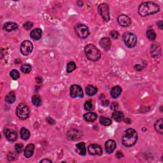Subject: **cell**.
<instances>
[{"mask_svg": "<svg viewBox=\"0 0 163 163\" xmlns=\"http://www.w3.org/2000/svg\"><path fill=\"white\" fill-rule=\"evenodd\" d=\"M160 10L159 6L153 2H144L141 3L139 8L138 13L142 17H146L148 15L158 13Z\"/></svg>", "mask_w": 163, "mask_h": 163, "instance_id": "6da1fadb", "label": "cell"}, {"mask_svg": "<svg viewBox=\"0 0 163 163\" xmlns=\"http://www.w3.org/2000/svg\"><path fill=\"white\" fill-rule=\"evenodd\" d=\"M138 140L137 132L134 129H128L122 138V144L125 147H130L134 145Z\"/></svg>", "mask_w": 163, "mask_h": 163, "instance_id": "7a4b0ae2", "label": "cell"}, {"mask_svg": "<svg viewBox=\"0 0 163 163\" xmlns=\"http://www.w3.org/2000/svg\"><path fill=\"white\" fill-rule=\"evenodd\" d=\"M84 51L86 56L91 61H97L101 58V52L94 45L89 44L85 46Z\"/></svg>", "mask_w": 163, "mask_h": 163, "instance_id": "3957f363", "label": "cell"}, {"mask_svg": "<svg viewBox=\"0 0 163 163\" xmlns=\"http://www.w3.org/2000/svg\"><path fill=\"white\" fill-rule=\"evenodd\" d=\"M123 40L124 44L129 48H133L137 44V38L136 35L131 33H125L123 35Z\"/></svg>", "mask_w": 163, "mask_h": 163, "instance_id": "277c9868", "label": "cell"}, {"mask_svg": "<svg viewBox=\"0 0 163 163\" xmlns=\"http://www.w3.org/2000/svg\"><path fill=\"white\" fill-rule=\"evenodd\" d=\"M16 114L18 117L22 120L27 119L29 116V110L28 107L24 103L19 104L17 107Z\"/></svg>", "mask_w": 163, "mask_h": 163, "instance_id": "5b68a950", "label": "cell"}, {"mask_svg": "<svg viewBox=\"0 0 163 163\" xmlns=\"http://www.w3.org/2000/svg\"><path fill=\"white\" fill-rule=\"evenodd\" d=\"M75 33L79 38L85 39L89 35V30L88 27L84 24H77L75 27Z\"/></svg>", "mask_w": 163, "mask_h": 163, "instance_id": "8992f818", "label": "cell"}, {"mask_svg": "<svg viewBox=\"0 0 163 163\" xmlns=\"http://www.w3.org/2000/svg\"><path fill=\"white\" fill-rule=\"evenodd\" d=\"M98 12L103 17V19L108 22L110 20V12H109V7L108 5L105 3L101 4L98 7Z\"/></svg>", "mask_w": 163, "mask_h": 163, "instance_id": "52a82bcc", "label": "cell"}, {"mask_svg": "<svg viewBox=\"0 0 163 163\" xmlns=\"http://www.w3.org/2000/svg\"><path fill=\"white\" fill-rule=\"evenodd\" d=\"M20 52L24 56H27L33 51V44L29 40L24 41L20 45Z\"/></svg>", "mask_w": 163, "mask_h": 163, "instance_id": "ba28073f", "label": "cell"}, {"mask_svg": "<svg viewBox=\"0 0 163 163\" xmlns=\"http://www.w3.org/2000/svg\"><path fill=\"white\" fill-rule=\"evenodd\" d=\"M70 96L72 98H82L84 96L82 88L78 85H73L70 88Z\"/></svg>", "mask_w": 163, "mask_h": 163, "instance_id": "9c48e42d", "label": "cell"}, {"mask_svg": "<svg viewBox=\"0 0 163 163\" xmlns=\"http://www.w3.org/2000/svg\"><path fill=\"white\" fill-rule=\"evenodd\" d=\"M88 151L91 155H98L102 154L103 150L101 146L97 144H91L88 147Z\"/></svg>", "mask_w": 163, "mask_h": 163, "instance_id": "30bf717a", "label": "cell"}, {"mask_svg": "<svg viewBox=\"0 0 163 163\" xmlns=\"http://www.w3.org/2000/svg\"><path fill=\"white\" fill-rule=\"evenodd\" d=\"M119 24L122 27H128L131 24V20L130 18L125 15H121L117 18Z\"/></svg>", "mask_w": 163, "mask_h": 163, "instance_id": "8fae6325", "label": "cell"}, {"mask_svg": "<svg viewBox=\"0 0 163 163\" xmlns=\"http://www.w3.org/2000/svg\"><path fill=\"white\" fill-rule=\"evenodd\" d=\"M150 53H151L152 57H159L161 56V49L160 45L157 43L153 44L151 46V48H150Z\"/></svg>", "mask_w": 163, "mask_h": 163, "instance_id": "7c38bea8", "label": "cell"}, {"mask_svg": "<svg viewBox=\"0 0 163 163\" xmlns=\"http://www.w3.org/2000/svg\"><path fill=\"white\" fill-rule=\"evenodd\" d=\"M5 135L7 139L10 141H14L17 140V134L16 132L10 129H6L5 130Z\"/></svg>", "mask_w": 163, "mask_h": 163, "instance_id": "4fadbf2b", "label": "cell"}, {"mask_svg": "<svg viewBox=\"0 0 163 163\" xmlns=\"http://www.w3.org/2000/svg\"><path fill=\"white\" fill-rule=\"evenodd\" d=\"M116 148V143L114 140H109L105 143L106 152L108 153H111L114 151Z\"/></svg>", "mask_w": 163, "mask_h": 163, "instance_id": "5bb4252c", "label": "cell"}, {"mask_svg": "<svg viewBox=\"0 0 163 163\" xmlns=\"http://www.w3.org/2000/svg\"><path fill=\"white\" fill-rule=\"evenodd\" d=\"M42 29L40 28H36L31 31V32L30 33V36L32 39L35 40H38L42 37Z\"/></svg>", "mask_w": 163, "mask_h": 163, "instance_id": "9a60e30c", "label": "cell"}, {"mask_svg": "<svg viewBox=\"0 0 163 163\" xmlns=\"http://www.w3.org/2000/svg\"><path fill=\"white\" fill-rule=\"evenodd\" d=\"M34 150H35V145L33 144H29L26 147V149L24 150V155L26 158H29L33 154Z\"/></svg>", "mask_w": 163, "mask_h": 163, "instance_id": "2e32d148", "label": "cell"}, {"mask_svg": "<svg viewBox=\"0 0 163 163\" xmlns=\"http://www.w3.org/2000/svg\"><path fill=\"white\" fill-rule=\"evenodd\" d=\"M100 45L104 50H109L111 46V41L108 38H103L100 40Z\"/></svg>", "mask_w": 163, "mask_h": 163, "instance_id": "e0dca14e", "label": "cell"}, {"mask_svg": "<svg viewBox=\"0 0 163 163\" xmlns=\"http://www.w3.org/2000/svg\"><path fill=\"white\" fill-rule=\"evenodd\" d=\"M67 136L69 139L75 140L79 139L80 135V132H78L77 130H71L70 131H68V133Z\"/></svg>", "mask_w": 163, "mask_h": 163, "instance_id": "ac0fdd59", "label": "cell"}, {"mask_svg": "<svg viewBox=\"0 0 163 163\" xmlns=\"http://www.w3.org/2000/svg\"><path fill=\"white\" fill-rule=\"evenodd\" d=\"M18 27V25L15 23L12 22H8L5 23L3 26V29L6 31L10 32L12 31H14L15 29H16Z\"/></svg>", "mask_w": 163, "mask_h": 163, "instance_id": "d6986e66", "label": "cell"}, {"mask_svg": "<svg viewBox=\"0 0 163 163\" xmlns=\"http://www.w3.org/2000/svg\"><path fill=\"white\" fill-rule=\"evenodd\" d=\"M122 93V89L120 86L117 85V86H115L112 90H111V93H110V94L113 98H117Z\"/></svg>", "mask_w": 163, "mask_h": 163, "instance_id": "ffe728a7", "label": "cell"}, {"mask_svg": "<svg viewBox=\"0 0 163 163\" xmlns=\"http://www.w3.org/2000/svg\"><path fill=\"white\" fill-rule=\"evenodd\" d=\"M98 117L97 114L94 112H88L84 115V118L85 121L87 122H93L96 121Z\"/></svg>", "mask_w": 163, "mask_h": 163, "instance_id": "44dd1931", "label": "cell"}, {"mask_svg": "<svg viewBox=\"0 0 163 163\" xmlns=\"http://www.w3.org/2000/svg\"><path fill=\"white\" fill-rule=\"evenodd\" d=\"M76 151L78 152V153L80 155H85L86 149H85V143L84 142L78 143V144H76Z\"/></svg>", "mask_w": 163, "mask_h": 163, "instance_id": "7402d4cb", "label": "cell"}, {"mask_svg": "<svg viewBox=\"0 0 163 163\" xmlns=\"http://www.w3.org/2000/svg\"><path fill=\"white\" fill-rule=\"evenodd\" d=\"M112 118L117 122H121L124 119V115L121 111H115L112 114Z\"/></svg>", "mask_w": 163, "mask_h": 163, "instance_id": "603a6c76", "label": "cell"}, {"mask_svg": "<svg viewBox=\"0 0 163 163\" xmlns=\"http://www.w3.org/2000/svg\"><path fill=\"white\" fill-rule=\"evenodd\" d=\"M163 120L162 119H161L159 120H158L155 123V130L158 132V133L160 134L163 133Z\"/></svg>", "mask_w": 163, "mask_h": 163, "instance_id": "cb8c5ba5", "label": "cell"}, {"mask_svg": "<svg viewBox=\"0 0 163 163\" xmlns=\"http://www.w3.org/2000/svg\"><path fill=\"white\" fill-rule=\"evenodd\" d=\"M97 91H98L97 88L95 87L93 85H89L87 86V88H86V94L89 96H94V95L97 93Z\"/></svg>", "mask_w": 163, "mask_h": 163, "instance_id": "d4e9b609", "label": "cell"}, {"mask_svg": "<svg viewBox=\"0 0 163 163\" xmlns=\"http://www.w3.org/2000/svg\"><path fill=\"white\" fill-rule=\"evenodd\" d=\"M20 137L24 140H27L29 139V138L30 136V133L29 131L26 129L25 128H22L20 131Z\"/></svg>", "mask_w": 163, "mask_h": 163, "instance_id": "484cf974", "label": "cell"}, {"mask_svg": "<svg viewBox=\"0 0 163 163\" xmlns=\"http://www.w3.org/2000/svg\"><path fill=\"white\" fill-rule=\"evenodd\" d=\"M15 100H16V97H15V94L14 92H10V93L7 95V96L5 97V101L8 103H14L15 102Z\"/></svg>", "mask_w": 163, "mask_h": 163, "instance_id": "4316f807", "label": "cell"}, {"mask_svg": "<svg viewBox=\"0 0 163 163\" xmlns=\"http://www.w3.org/2000/svg\"><path fill=\"white\" fill-rule=\"evenodd\" d=\"M32 103L35 106H40L42 104V100L38 95H35L32 98Z\"/></svg>", "mask_w": 163, "mask_h": 163, "instance_id": "83f0119b", "label": "cell"}, {"mask_svg": "<svg viewBox=\"0 0 163 163\" xmlns=\"http://www.w3.org/2000/svg\"><path fill=\"white\" fill-rule=\"evenodd\" d=\"M100 121L101 124L105 126H108L112 124V120L105 117H101Z\"/></svg>", "mask_w": 163, "mask_h": 163, "instance_id": "f1b7e54d", "label": "cell"}, {"mask_svg": "<svg viewBox=\"0 0 163 163\" xmlns=\"http://www.w3.org/2000/svg\"><path fill=\"white\" fill-rule=\"evenodd\" d=\"M147 36L150 41H153L156 38V34L153 29H149L147 31Z\"/></svg>", "mask_w": 163, "mask_h": 163, "instance_id": "f546056e", "label": "cell"}, {"mask_svg": "<svg viewBox=\"0 0 163 163\" xmlns=\"http://www.w3.org/2000/svg\"><path fill=\"white\" fill-rule=\"evenodd\" d=\"M20 70L24 73H29L31 71V66L29 64H24L21 66Z\"/></svg>", "mask_w": 163, "mask_h": 163, "instance_id": "4dcf8cb0", "label": "cell"}, {"mask_svg": "<svg viewBox=\"0 0 163 163\" xmlns=\"http://www.w3.org/2000/svg\"><path fill=\"white\" fill-rule=\"evenodd\" d=\"M76 64L73 62V61H70V63H68L67 68H66V72L68 73H71L73 71H74L76 69Z\"/></svg>", "mask_w": 163, "mask_h": 163, "instance_id": "1f68e13d", "label": "cell"}, {"mask_svg": "<svg viewBox=\"0 0 163 163\" xmlns=\"http://www.w3.org/2000/svg\"><path fill=\"white\" fill-rule=\"evenodd\" d=\"M84 107L85 109L87 111H90V110H92L93 109V101L91 100H89L85 102V104H84Z\"/></svg>", "mask_w": 163, "mask_h": 163, "instance_id": "d6a6232c", "label": "cell"}, {"mask_svg": "<svg viewBox=\"0 0 163 163\" xmlns=\"http://www.w3.org/2000/svg\"><path fill=\"white\" fill-rule=\"evenodd\" d=\"M10 75L11 76V77L14 79V80H17L19 78L20 76V74L19 72H18L17 70H12L10 73Z\"/></svg>", "mask_w": 163, "mask_h": 163, "instance_id": "836d02e7", "label": "cell"}, {"mask_svg": "<svg viewBox=\"0 0 163 163\" xmlns=\"http://www.w3.org/2000/svg\"><path fill=\"white\" fill-rule=\"evenodd\" d=\"M23 144H20V143H18L16 144L15 146V151H16L17 153H20L21 152L23 151Z\"/></svg>", "mask_w": 163, "mask_h": 163, "instance_id": "e575fe53", "label": "cell"}, {"mask_svg": "<svg viewBox=\"0 0 163 163\" xmlns=\"http://www.w3.org/2000/svg\"><path fill=\"white\" fill-rule=\"evenodd\" d=\"M17 158V155L15 154V153L14 152H9V153L8 154V161H14L15 159H16Z\"/></svg>", "mask_w": 163, "mask_h": 163, "instance_id": "d590c367", "label": "cell"}, {"mask_svg": "<svg viewBox=\"0 0 163 163\" xmlns=\"http://www.w3.org/2000/svg\"><path fill=\"white\" fill-rule=\"evenodd\" d=\"M110 35L113 39H117L119 36V33L118 31H117L114 30L110 32Z\"/></svg>", "mask_w": 163, "mask_h": 163, "instance_id": "8d00e7d4", "label": "cell"}, {"mask_svg": "<svg viewBox=\"0 0 163 163\" xmlns=\"http://www.w3.org/2000/svg\"><path fill=\"white\" fill-rule=\"evenodd\" d=\"M33 24L31 22H26L24 24V28L26 30H29L31 28H32Z\"/></svg>", "mask_w": 163, "mask_h": 163, "instance_id": "74e56055", "label": "cell"}, {"mask_svg": "<svg viewBox=\"0 0 163 163\" xmlns=\"http://www.w3.org/2000/svg\"><path fill=\"white\" fill-rule=\"evenodd\" d=\"M118 106H119V104H118L117 103L113 102L111 105V109L113 110H115L118 108Z\"/></svg>", "mask_w": 163, "mask_h": 163, "instance_id": "f35d334b", "label": "cell"}, {"mask_svg": "<svg viewBox=\"0 0 163 163\" xmlns=\"http://www.w3.org/2000/svg\"><path fill=\"white\" fill-rule=\"evenodd\" d=\"M47 121L50 124H54V123H55V121H54L53 119H51L50 117H48V118L47 119Z\"/></svg>", "mask_w": 163, "mask_h": 163, "instance_id": "ab89813d", "label": "cell"}, {"mask_svg": "<svg viewBox=\"0 0 163 163\" xmlns=\"http://www.w3.org/2000/svg\"><path fill=\"white\" fill-rule=\"evenodd\" d=\"M158 27H159L160 29H162V28H163V23H162V20H159V22L158 23Z\"/></svg>", "mask_w": 163, "mask_h": 163, "instance_id": "60d3db41", "label": "cell"}, {"mask_svg": "<svg viewBox=\"0 0 163 163\" xmlns=\"http://www.w3.org/2000/svg\"><path fill=\"white\" fill-rule=\"evenodd\" d=\"M134 68L138 71H141V70H142V66H141V65H139V64H138V65H135Z\"/></svg>", "mask_w": 163, "mask_h": 163, "instance_id": "b9f144b4", "label": "cell"}, {"mask_svg": "<svg viewBox=\"0 0 163 163\" xmlns=\"http://www.w3.org/2000/svg\"><path fill=\"white\" fill-rule=\"evenodd\" d=\"M116 155H117V157L119 159L122 158V157H123V153L121 152H117V153Z\"/></svg>", "mask_w": 163, "mask_h": 163, "instance_id": "7bdbcfd3", "label": "cell"}, {"mask_svg": "<svg viewBox=\"0 0 163 163\" xmlns=\"http://www.w3.org/2000/svg\"><path fill=\"white\" fill-rule=\"evenodd\" d=\"M102 104H103V106H108V104H109V101L106 100V101H103V102H102Z\"/></svg>", "mask_w": 163, "mask_h": 163, "instance_id": "ee69618b", "label": "cell"}, {"mask_svg": "<svg viewBox=\"0 0 163 163\" xmlns=\"http://www.w3.org/2000/svg\"><path fill=\"white\" fill-rule=\"evenodd\" d=\"M40 162H52V161L48 159H43L40 161Z\"/></svg>", "mask_w": 163, "mask_h": 163, "instance_id": "f6af8a7d", "label": "cell"}]
</instances>
